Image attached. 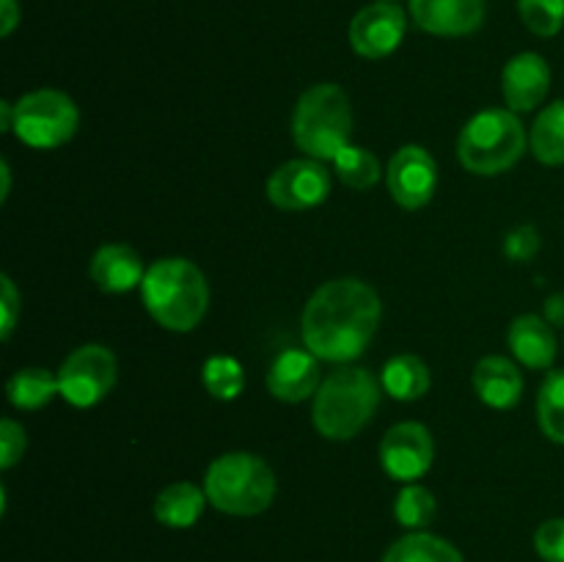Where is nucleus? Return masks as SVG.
Listing matches in <instances>:
<instances>
[{"instance_id": "nucleus-15", "label": "nucleus", "mask_w": 564, "mask_h": 562, "mask_svg": "<svg viewBox=\"0 0 564 562\" xmlns=\"http://www.w3.org/2000/svg\"><path fill=\"white\" fill-rule=\"evenodd\" d=\"M319 383H323V372H319V358L312 350H292L279 353L268 369V391L281 402L308 400L317 395Z\"/></svg>"}, {"instance_id": "nucleus-4", "label": "nucleus", "mask_w": 564, "mask_h": 562, "mask_svg": "<svg viewBox=\"0 0 564 562\" xmlns=\"http://www.w3.org/2000/svg\"><path fill=\"white\" fill-rule=\"evenodd\" d=\"M292 138L306 158L334 163L336 154L352 143V105L345 88L336 83L306 88L292 110Z\"/></svg>"}, {"instance_id": "nucleus-3", "label": "nucleus", "mask_w": 564, "mask_h": 562, "mask_svg": "<svg viewBox=\"0 0 564 562\" xmlns=\"http://www.w3.org/2000/svg\"><path fill=\"white\" fill-rule=\"evenodd\" d=\"M380 380L364 367H347L323 378L312 402V422L323 439L350 441L372 422L380 406Z\"/></svg>"}, {"instance_id": "nucleus-32", "label": "nucleus", "mask_w": 564, "mask_h": 562, "mask_svg": "<svg viewBox=\"0 0 564 562\" xmlns=\"http://www.w3.org/2000/svg\"><path fill=\"white\" fill-rule=\"evenodd\" d=\"M0 287H3V298H0V306H3V325H0V336H3V342H9L22 312V295L20 290H17L14 281H11V275H0Z\"/></svg>"}, {"instance_id": "nucleus-35", "label": "nucleus", "mask_w": 564, "mask_h": 562, "mask_svg": "<svg viewBox=\"0 0 564 562\" xmlns=\"http://www.w3.org/2000/svg\"><path fill=\"white\" fill-rule=\"evenodd\" d=\"M14 125V102H0V130L11 132Z\"/></svg>"}, {"instance_id": "nucleus-11", "label": "nucleus", "mask_w": 564, "mask_h": 562, "mask_svg": "<svg viewBox=\"0 0 564 562\" xmlns=\"http://www.w3.org/2000/svg\"><path fill=\"white\" fill-rule=\"evenodd\" d=\"M386 185H389V196L402 209L427 207L438 191V163L424 147L405 143L391 154Z\"/></svg>"}, {"instance_id": "nucleus-31", "label": "nucleus", "mask_w": 564, "mask_h": 562, "mask_svg": "<svg viewBox=\"0 0 564 562\" xmlns=\"http://www.w3.org/2000/svg\"><path fill=\"white\" fill-rule=\"evenodd\" d=\"M540 251V231L534 226H516L505 235V257L512 262H529Z\"/></svg>"}, {"instance_id": "nucleus-16", "label": "nucleus", "mask_w": 564, "mask_h": 562, "mask_svg": "<svg viewBox=\"0 0 564 562\" xmlns=\"http://www.w3.org/2000/svg\"><path fill=\"white\" fill-rule=\"evenodd\" d=\"M143 275H147V268H143L141 253L127 242H105L88 262V279L108 295L135 290L143 284Z\"/></svg>"}, {"instance_id": "nucleus-7", "label": "nucleus", "mask_w": 564, "mask_h": 562, "mask_svg": "<svg viewBox=\"0 0 564 562\" xmlns=\"http://www.w3.org/2000/svg\"><path fill=\"white\" fill-rule=\"evenodd\" d=\"M80 127L75 99L58 88H36L14 102L11 132L31 149H58L72 141Z\"/></svg>"}, {"instance_id": "nucleus-25", "label": "nucleus", "mask_w": 564, "mask_h": 562, "mask_svg": "<svg viewBox=\"0 0 564 562\" xmlns=\"http://www.w3.org/2000/svg\"><path fill=\"white\" fill-rule=\"evenodd\" d=\"M435 512H438V501H435L433 490L419 483L402 485L394 499V518L400 527L422 532L435 521Z\"/></svg>"}, {"instance_id": "nucleus-5", "label": "nucleus", "mask_w": 564, "mask_h": 562, "mask_svg": "<svg viewBox=\"0 0 564 562\" xmlns=\"http://www.w3.org/2000/svg\"><path fill=\"white\" fill-rule=\"evenodd\" d=\"M529 132L510 108L474 114L457 136V160L474 176H499L523 158Z\"/></svg>"}, {"instance_id": "nucleus-6", "label": "nucleus", "mask_w": 564, "mask_h": 562, "mask_svg": "<svg viewBox=\"0 0 564 562\" xmlns=\"http://www.w3.org/2000/svg\"><path fill=\"white\" fill-rule=\"evenodd\" d=\"M204 494L215 510L251 518L268 510L275 499V474L264 457L253 452H226L209 463Z\"/></svg>"}, {"instance_id": "nucleus-34", "label": "nucleus", "mask_w": 564, "mask_h": 562, "mask_svg": "<svg viewBox=\"0 0 564 562\" xmlns=\"http://www.w3.org/2000/svg\"><path fill=\"white\" fill-rule=\"evenodd\" d=\"M543 317L549 320L551 325H562L564 328V292H556V295L545 298Z\"/></svg>"}, {"instance_id": "nucleus-8", "label": "nucleus", "mask_w": 564, "mask_h": 562, "mask_svg": "<svg viewBox=\"0 0 564 562\" xmlns=\"http://www.w3.org/2000/svg\"><path fill=\"white\" fill-rule=\"evenodd\" d=\"M119 364L110 347L88 342L75 347L58 367V389L69 406L91 408L113 391Z\"/></svg>"}, {"instance_id": "nucleus-28", "label": "nucleus", "mask_w": 564, "mask_h": 562, "mask_svg": "<svg viewBox=\"0 0 564 562\" xmlns=\"http://www.w3.org/2000/svg\"><path fill=\"white\" fill-rule=\"evenodd\" d=\"M521 22L540 39H551L564 28V0H518Z\"/></svg>"}, {"instance_id": "nucleus-12", "label": "nucleus", "mask_w": 564, "mask_h": 562, "mask_svg": "<svg viewBox=\"0 0 564 562\" xmlns=\"http://www.w3.org/2000/svg\"><path fill=\"white\" fill-rule=\"evenodd\" d=\"M408 31V17L391 0H375L372 6H364L350 22V47L352 53L367 61L389 58L397 53Z\"/></svg>"}, {"instance_id": "nucleus-36", "label": "nucleus", "mask_w": 564, "mask_h": 562, "mask_svg": "<svg viewBox=\"0 0 564 562\" xmlns=\"http://www.w3.org/2000/svg\"><path fill=\"white\" fill-rule=\"evenodd\" d=\"M0 176H3V191H0V198H9V193H11V169H9V163H0Z\"/></svg>"}, {"instance_id": "nucleus-10", "label": "nucleus", "mask_w": 564, "mask_h": 562, "mask_svg": "<svg viewBox=\"0 0 564 562\" xmlns=\"http://www.w3.org/2000/svg\"><path fill=\"white\" fill-rule=\"evenodd\" d=\"M330 196V171L323 160L297 158L281 163L268 176V198L286 213L314 209Z\"/></svg>"}, {"instance_id": "nucleus-21", "label": "nucleus", "mask_w": 564, "mask_h": 562, "mask_svg": "<svg viewBox=\"0 0 564 562\" xmlns=\"http://www.w3.org/2000/svg\"><path fill=\"white\" fill-rule=\"evenodd\" d=\"M58 395V372H50L47 367H22L6 383V397L17 411H39Z\"/></svg>"}, {"instance_id": "nucleus-22", "label": "nucleus", "mask_w": 564, "mask_h": 562, "mask_svg": "<svg viewBox=\"0 0 564 562\" xmlns=\"http://www.w3.org/2000/svg\"><path fill=\"white\" fill-rule=\"evenodd\" d=\"M383 562H466L460 549L430 532H408L386 549Z\"/></svg>"}, {"instance_id": "nucleus-29", "label": "nucleus", "mask_w": 564, "mask_h": 562, "mask_svg": "<svg viewBox=\"0 0 564 562\" xmlns=\"http://www.w3.org/2000/svg\"><path fill=\"white\" fill-rule=\"evenodd\" d=\"M534 549L543 562H564V518H549L534 532Z\"/></svg>"}, {"instance_id": "nucleus-13", "label": "nucleus", "mask_w": 564, "mask_h": 562, "mask_svg": "<svg viewBox=\"0 0 564 562\" xmlns=\"http://www.w3.org/2000/svg\"><path fill=\"white\" fill-rule=\"evenodd\" d=\"M408 9L430 36H471L485 22V0H411Z\"/></svg>"}, {"instance_id": "nucleus-9", "label": "nucleus", "mask_w": 564, "mask_h": 562, "mask_svg": "<svg viewBox=\"0 0 564 562\" xmlns=\"http://www.w3.org/2000/svg\"><path fill=\"white\" fill-rule=\"evenodd\" d=\"M380 466L397 483H419L433 468L435 439L427 424L397 422L380 441Z\"/></svg>"}, {"instance_id": "nucleus-1", "label": "nucleus", "mask_w": 564, "mask_h": 562, "mask_svg": "<svg viewBox=\"0 0 564 562\" xmlns=\"http://www.w3.org/2000/svg\"><path fill=\"white\" fill-rule=\"evenodd\" d=\"M383 303L361 279H330L312 292L301 314V339L319 361L347 364L375 339Z\"/></svg>"}, {"instance_id": "nucleus-20", "label": "nucleus", "mask_w": 564, "mask_h": 562, "mask_svg": "<svg viewBox=\"0 0 564 562\" xmlns=\"http://www.w3.org/2000/svg\"><path fill=\"white\" fill-rule=\"evenodd\" d=\"M380 386L389 397L400 402H413L424 397L433 386V375L424 358L413 356V353H400L391 356L380 369Z\"/></svg>"}, {"instance_id": "nucleus-24", "label": "nucleus", "mask_w": 564, "mask_h": 562, "mask_svg": "<svg viewBox=\"0 0 564 562\" xmlns=\"http://www.w3.org/2000/svg\"><path fill=\"white\" fill-rule=\"evenodd\" d=\"M334 174L339 176L341 185L352 187V191H369L378 185L383 169H380L378 154L369 152L367 147L350 143L334 158Z\"/></svg>"}, {"instance_id": "nucleus-19", "label": "nucleus", "mask_w": 564, "mask_h": 562, "mask_svg": "<svg viewBox=\"0 0 564 562\" xmlns=\"http://www.w3.org/2000/svg\"><path fill=\"white\" fill-rule=\"evenodd\" d=\"M207 494H204V485L198 488L191 479H180V483H171L154 496V518H158L163 527L169 529H187L204 516V507H207Z\"/></svg>"}, {"instance_id": "nucleus-23", "label": "nucleus", "mask_w": 564, "mask_h": 562, "mask_svg": "<svg viewBox=\"0 0 564 562\" xmlns=\"http://www.w3.org/2000/svg\"><path fill=\"white\" fill-rule=\"evenodd\" d=\"M529 149L543 165H564V99L540 110L529 130Z\"/></svg>"}, {"instance_id": "nucleus-26", "label": "nucleus", "mask_w": 564, "mask_h": 562, "mask_svg": "<svg viewBox=\"0 0 564 562\" xmlns=\"http://www.w3.org/2000/svg\"><path fill=\"white\" fill-rule=\"evenodd\" d=\"M538 424L543 435L564 446V369L545 375L538 391Z\"/></svg>"}, {"instance_id": "nucleus-33", "label": "nucleus", "mask_w": 564, "mask_h": 562, "mask_svg": "<svg viewBox=\"0 0 564 562\" xmlns=\"http://www.w3.org/2000/svg\"><path fill=\"white\" fill-rule=\"evenodd\" d=\"M20 17L22 11L17 0H0V36H11L20 25Z\"/></svg>"}, {"instance_id": "nucleus-18", "label": "nucleus", "mask_w": 564, "mask_h": 562, "mask_svg": "<svg viewBox=\"0 0 564 562\" xmlns=\"http://www.w3.org/2000/svg\"><path fill=\"white\" fill-rule=\"evenodd\" d=\"M474 391L479 400L496 411H510L523 397V372L507 356L479 358L471 375Z\"/></svg>"}, {"instance_id": "nucleus-14", "label": "nucleus", "mask_w": 564, "mask_h": 562, "mask_svg": "<svg viewBox=\"0 0 564 562\" xmlns=\"http://www.w3.org/2000/svg\"><path fill=\"white\" fill-rule=\"evenodd\" d=\"M551 88V66L540 53H518L501 69V97L512 114H529L543 99Z\"/></svg>"}, {"instance_id": "nucleus-27", "label": "nucleus", "mask_w": 564, "mask_h": 562, "mask_svg": "<svg viewBox=\"0 0 564 562\" xmlns=\"http://www.w3.org/2000/svg\"><path fill=\"white\" fill-rule=\"evenodd\" d=\"M202 383L215 400H237L246 389V372L235 356H209L202 369Z\"/></svg>"}, {"instance_id": "nucleus-37", "label": "nucleus", "mask_w": 564, "mask_h": 562, "mask_svg": "<svg viewBox=\"0 0 564 562\" xmlns=\"http://www.w3.org/2000/svg\"><path fill=\"white\" fill-rule=\"evenodd\" d=\"M391 3H394V0H391Z\"/></svg>"}, {"instance_id": "nucleus-30", "label": "nucleus", "mask_w": 564, "mask_h": 562, "mask_svg": "<svg viewBox=\"0 0 564 562\" xmlns=\"http://www.w3.org/2000/svg\"><path fill=\"white\" fill-rule=\"evenodd\" d=\"M28 446L25 428L17 419L6 417L0 422V468H11L22 461Z\"/></svg>"}, {"instance_id": "nucleus-2", "label": "nucleus", "mask_w": 564, "mask_h": 562, "mask_svg": "<svg viewBox=\"0 0 564 562\" xmlns=\"http://www.w3.org/2000/svg\"><path fill=\"white\" fill-rule=\"evenodd\" d=\"M141 301L160 328L187 334L209 309L207 275L185 257L158 259L143 275Z\"/></svg>"}, {"instance_id": "nucleus-17", "label": "nucleus", "mask_w": 564, "mask_h": 562, "mask_svg": "<svg viewBox=\"0 0 564 562\" xmlns=\"http://www.w3.org/2000/svg\"><path fill=\"white\" fill-rule=\"evenodd\" d=\"M507 347L529 369H549L560 353L554 325L543 314H518L507 328Z\"/></svg>"}]
</instances>
